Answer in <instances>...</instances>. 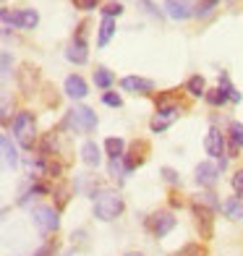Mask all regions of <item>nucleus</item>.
<instances>
[{"mask_svg": "<svg viewBox=\"0 0 243 256\" xmlns=\"http://www.w3.org/2000/svg\"><path fill=\"white\" fill-rule=\"evenodd\" d=\"M123 196L112 188H102L97 191L94 196V217L102 220V222H112V220H118L120 212H123Z\"/></svg>", "mask_w": 243, "mask_h": 256, "instance_id": "obj_1", "label": "nucleus"}, {"mask_svg": "<svg viewBox=\"0 0 243 256\" xmlns=\"http://www.w3.org/2000/svg\"><path fill=\"white\" fill-rule=\"evenodd\" d=\"M160 172H162V178H165L168 183H178V180H180V178H178V172L172 170V168H162Z\"/></svg>", "mask_w": 243, "mask_h": 256, "instance_id": "obj_31", "label": "nucleus"}, {"mask_svg": "<svg viewBox=\"0 0 243 256\" xmlns=\"http://www.w3.org/2000/svg\"><path fill=\"white\" fill-rule=\"evenodd\" d=\"M123 14V6L120 3H108L105 8H102V16L105 18H115V16H120Z\"/></svg>", "mask_w": 243, "mask_h": 256, "instance_id": "obj_27", "label": "nucleus"}, {"mask_svg": "<svg viewBox=\"0 0 243 256\" xmlns=\"http://www.w3.org/2000/svg\"><path fill=\"white\" fill-rule=\"evenodd\" d=\"M14 21H16V29H37L40 14L34 8H21L14 14Z\"/></svg>", "mask_w": 243, "mask_h": 256, "instance_id": "obj_15", "label": "nucleus"}, {"mask_svg": "<svg viewBox=\"0 0 243 256\" xmlns=\"http://www.w3.org/2000/svg\"><path fill=\"white\" fill-rule=\"evenodd\" d=\"M60 256H74V251H71V248H68V251H63Z\"/></svg>", "mask_w": 243, "mask_h": 256, "instance_id": "obj_35", "label": "nucleus"}, {"mask_svg": "<svg viewBox=\"0 0 243 256\" xmlns=\"http://www.w3.org/2000/svg\"><path fill=\"white\" fill-rule=\"evenodd\" d=\"M196 204H202V206H206V209H222V204H220L217 199H214V194H199L196 196Z\"/></svg>", "mask_w": 243, "mask_h": 256, "instance_id": "obj_25", "label": "nucleus"}, {"mask_svg": "<svg viewBox=\"0 0 243 256\" xmlns=\"http://www.w3.org/2000/svg\"><path fill=\"white\" fill-rule=\"evenodd\" d=\"M222 212L230 220H243V199L240 196H230V199L222 202Z\"/></svg>", "mask_w": 243, "mask_h": 256, "instance_id": "obj_18", "label": "nucleus"}, {"mask_svg": "<svg viewBox=\"0 0 243 256\" xmlns=\"http://www.w3.org/2000/svg\"><path fill=\"white\" fill-rule=\"evenodd\" d=\"M217 3H220V0H199V3H196V16H199V18H202V16H206V14H210V10H212Z\"/></svg>", "mask_w": 243, "mask_h": 256, "instance_id": "obj_26", "label": "nucleus"}, {"mask_svg": "<svg viewBox=\"0 0 243 256\" xmlns=\"http://www.w3.org/2000/svg\"><path fill=\"white\" fill-rule=\"evenodd\" d=\"M194 217H196V225L202 230V238H212V209H206L202 204H194Z\"/></svg>", "mask_w": 243, "mask_h": 256, "instance_id": "obj_11", "label": "nucleus"}, {"mask_svg": "<svg viewBox=\"0 0 243 256\" xmlns=\"http://www.w3.org/2000/svg\"><path fill=\"white\" fill-rule=\"evenodd\" d=\"M102 102L110 104V108H120V104H123L120 94H115V92H105V94H102Z\"/></svg>", "mask_w": 243, "mask_h": 256, "instance_id": "obj_28", "label": "nucleus"}, {"mask_svg": "<svg viewBox=\"0 0 243 256\" xmlns=\"http://www.w3.org/2000/svg\"><path fill=\"white\" fill-rule=\"evenodd\" d=\"M66 126L76 134H92L97 128V112L86 104H74L66 115Z\"/></svg>", "mask_w": 243, "mask_h": 256, "instance_id": "obj_3", "label": "nucleus"}, {"mask_svg": "<svg viewBox=\"0 0 243 256\" xmlns=\"http://www.w3.org/2000/svg\"><path fill=\"white\" fill-rule=\"evenodd\" d=\"M66 94L71 97V100H84V97L89 94V89H86V81L81 78L78 74L68 76V78H66Z\"/></svg>", "mask_w": 243, "mask_h": 256, "instance_id": "obj_14", "label": "nucleus"}, {"mask_svg": "<svg viewBox=\"0 0 243 256\" xmlns=\"http://www.w3.org/2000/svg\"><path fill=\"white\" fill-rule=\"evenodd\" d=\"M112 34H115V18H102L100 32H97V44L100 48H105V44L112 40Z\"/></svg>", "mask_w": 243, "mask_h": 256, "instance_id": "obj_19", "label": "nucleus"}, {"mask_svg": "<svg viewBox=\"0 0 243 256\" xmlns=\"http://www.w3.org/2000/svg\"><path fill=\"white\" fill-rule=\"evenodd\" d=\"M66 58L71 63L76 66H84L89 60V50H86V42L84 40H74L71 44H68V50H66Z\"/></svg>", "mask_w": 243, "mask_h": 256, "instance_id": "obj_16", "label": "nucleus"}, {"mask_svg": "<svg viewBox=\"0 0 243 256\" xmlns=\"http://www.w3.org/2000/svg\"><path fill=\"white\" fill-rule=\"evenodd\" d=\"M217 176H220V165H214V162H199L196 165V183L199 186L212 188L217 183Z\"/></svg>", "mask_w": 243, "mask_h": 256, "instance_id": "obj_10", "label": "nucleus"}, {"mask_svg": "<svg viewBox=\"0 0 243 256\" xmlns=\"http://www.w3.org/2000/svg\"><path fill=\"white\" fill-rule=\"evenodd\" d=\"M0 146H3V165H6V170H16L18 168V152L14 146V138H10L8 134H3Z\"/></svg>", "mask_w": 243, "mask_h": 256, "instance_id": "obj_12", "label": "nucleus"}, {"mask_svg": "<svg viewBox=\"0 0 243 256\" xmlns=\"http://www.w3.org/2000/svg\"><path fill=\"white\" fill-rule=\"evenodd\" d=\"M126 160L123 157H115V160H110V176L115 178V180H120L123 176H126Z\"/></svg>", "mask_w": 243, "mask_h": 256, "instance_id": "obj_24", "label": "nucleus"}, {"mask_svg": "<svg viewBox=\"0 0 243 256\" xmlns=\"http://www.w3.org/2000/svg\"><path fill=\"white\" fill-rule=\"evenodd\" d=\"M186 92L191 97H206V81H204V76H191L188 81H186Z\"/></svg>", "mask_w": 243, "mask_h": 256, "instance_id": "obj_20", "label": "nucleus"}, {"mask_svg": "<svg viewBox=\"0 0 243 256\" xmlns=\"http://www.w3.org/2000/svg\"><path fill=\"white\" fill-rule=\"evenodd\" d=\"M170 256H204V246H202V243H186L183 248L172 251Z\"/></svg>", "mask_w": 243, "mask_h": 256, "instance_id": "obj_23", "label": "nucleus"}, {"mask_svg": "<svg viewBox=\"0 0 243 256\" xmlns=\"http://www.w3.org/2000/svg\"><path fill=\"white\" fill-rule=\"evenodd\" d=\"M14 138L21 149H32L37 144V120L29 110H21L14 118Z\"/></svg>", "mask_w": 243, "mask_h": 256, "instance_id": "obj_2", "label": "nucleus"}, {"mask_svg": "<svg viewBox=\"0 0 243 256\" xmlns=\"http://www.w3.org/2000/svg\"><path fill=\"white\" fill-rule=\"evenodd\" d=\"M32 222L37 228L42 236H48V232H55L58 225H60V217H58V209L50 206V204H40L32 209Z\"/></svg>", "mask_w": 243, "mask_h": 256, "instance_id": "obj_4", "label": "nucleus"}, {"mask_svg": "<svg viewBox=\"0 0 243 256\" xmlns=\"http://www.w3.org/2000/svg\"><path fill=\"white\" fill-rule=\"evenodd\" d=\"M228 152H230V157H236L240 149H243V123H238V120H233L230 123V128H228Z\"/></svg>", "mask_w": 243, "mask_h": 256, "instance_id": "obj_13", "label": "nucleus"}, {"mask_svg": "<svg viewBox=\"0 0 243 256\" xmlns=\"http://www.w3.org/2000/svg\"><path fill=\"white\" fill-rule=\"evenodd\" d=\"M142 6H144V8L149 10V14H154V16H160V10H157V8L152 6V0H142Z\"/></svg>", "mask_w": 243, "mask_h": 256, "instance_id": "obj_33", "label": "nucleus"}, {"mask_svg": "<svg viewBox=\"0 0 243 256\" xmlns=\"http://www.w3.org/2000/svg\"><path fill=\"white\" fill-rule=\"evenodd\" d=\"M8 74H10V55L3 52V76H8Z\"/></svg>", "mask_w": 243, "mask_h": 256, "instance_id": "obj_32", "label": "nucleus"}, {"mask_svg": "<svg viewBox=\"0 0 243 256\" xmlns=\"http://www.w3.org/2000/svg\"><path fill=\"white\" fill-rule=\"evenodd\" d=\"M105 152L110 154V160L123 157V154H126V142H123L120 136H110V138H105Z\"/></svg>", "mask_w": 243, "mask_h": 256, "instance_id": "obj_21", "label": "nucleus"}, {"mask_svg": "<svg viewBox=\"0 0 243 256\" xmlns=\"http://www.w3.org/2000/svg\"><path fill=\"white\" fill-rule=\"evenodd\" d=\"M178 112H180V104H168V108H160L152 115V120H149V128H152L154 134H162L165 128H170L172 123H176Z\"/></svg>", "mask_w": 243, "mask_h": 256, "instance_id": "obj_5", "label": "nucleus"}, {"mask_svg": "<svg viewBox=\"0 0 243 256\" xmlns=\"http://www.w3.org/2000/svg\"><path fill=\"white\" fill-rule=\"evenodd\" d=\"M71 3H74L76 8H81V10H94V8L100 6V0H71Z\"/></svg>", "mask_w": 243, "mask_h": 256, "instance_id": "obj_30", "label": "nucleus"}, {"mask_svg": "<svg viewBox=\"0 0 243 256\" xmlns=\"http://www.w3.org/2000/svg\"><path fill=\"white\" fill-rule=\"evenodd\" d=\"M126 256H144V254H138V251H128V254H126Z\"/></svg>", "mask_w": 243, "mask_h": 256, "instance_id": "obj_34", "label": "nucleus"}, {"mask_svg": "<svg viewBox=\"0 0 243 256\" xmlns=\"http://www.w3.org/2000/svg\"><path fill=\"white\" fill-rule=\"evenodd\" d=\"M112 81H115V76H112L110 68L100 66L97 71H94V84H97L100 89H110V86H112Z\"/></svg>", "mask_w": 243, "mask_h": 256, "instance_id": "obj_22", "label": "nucleus"}, {"mask_svg": "<svg viewBox=\"0 0 243 256\" xmlns=\"http://www.w3.org/2000/svg\"><path fill=\"white\" fill-rule=\"evenodd\" d=\"M225 146H228V138L222 136V131L212 128V131L206 134V138H204V149H206V154H210V157H217V160H222Z\"/></svg>", "mask_w": 243, "mask_h": 256, "instance_id": "obj_8", "label": "nucleus"}, {"mask_svg": "<svg viewBox=\"0 0 243 256\" xmlns=\"http://www.w3.org/2000/svg\"><path fill=\"white\" fill-rule=\"evenodd\" d=\"M123 92H131V94H149L154 92V81L152 78H142V76H126L120 81Z\"/></svg>", "mask_w": 243, "mask_h": 256, "instance_id": "obj_9", "label": "nucleus"}, {"mask_svg": "<svg viewBox=\"0 0 243 256\" xmlns=\"http://www.w3.org/2000/svg\"><path fill=\"white\" fill-rule=\"evenodd\" d=\"M165 14L176 21H186V18L196 16V6L191 0H165Z\"/></svg>", "mask_w": 243, "mask_h": 256, "instance_id": "obj_7", "label": "nucleus"}, {"mask_svg": "<svg viewBox=\"0 0 243 256\" xmlns=\"http://www.w3.org/2000/svg\"><path fill=\"white\" fill-rule=\"evenodd\" d=\"M146 228L152 230L154 238H165L168 232L176 228V217H172V212H165V209H162V212H154L146 220Z\"/></svg>", "mask_w": 243, "mask_h": 256, "instance_id": "obj_6", "label": "nucleus"}, {"mask_svg": "<svg viewBox=\"0 0 243 256\" xmlns=\"http://www.w3.org/2000/svg\"><path fill=\"white\" fill-rule=\"evenodd\" d=\"M230 183H233V191H236V196H240V199H243V170H238Z\"/></svg>", "mask_w": 243, "mask_h": 256, "instance_id": "obj_29", "label": "nucleus"}, {"mask_svg": "<svg viewBox=\"0 0 243 256\" xmlns=\"http://www.w3.org/2000/svg\"><path fill=\"white\" fill-rule=\"evenodd\" d=\"M81 160H84V165H89V168H100L102 152H100L97 142H84L81 144Z\"/></svg>", "mask_w": 243, "mask_h": 256, "instance_id": "obj_17", "label": "nucleus"}]
</instances>
